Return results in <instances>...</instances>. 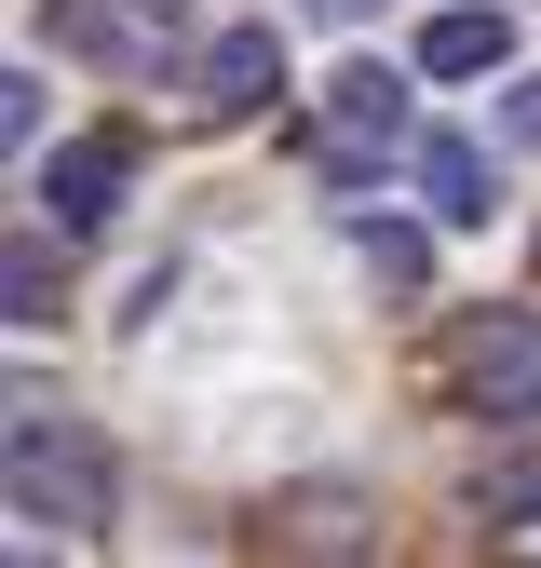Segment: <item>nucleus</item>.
Returning <instances> with one entry per match:
<instances>
[{"mask_svg":"<svg viewBox=\"0 0 541 568\" xmlns=\"http://www.w3.org/2000/svg\"><path fill=\"white\" fill-rule=\"evenodd\" d=\"M0 474H14V528H28V541H82V528H109V460H95V434H68L41 393H14Z\"/></svg>","mask_w":541,"mask_h":568,"instance_id":"f257e3e1","label":"nucleus"},{"mask_svg":"<svg viewBox=\"0 0 541 568\" xmlns=\"http://www.w3.org/2000/svg\"><path fill=\"white\" fill-rule=\"evenodd\" d=\"M406 150H420V135H406V82H392V68H338V82H325V122H312V163L338 190H366Z\"/></svg>","mask_w":541,"mask_h":568,"instance_id":"f03ea898","label":"nucleus"},{"mask_svg":"<svg viewBox=\"0 0 541 568\" xmlns=\"http://www.w3.org/2000/svg\"><path fill=\"white\" fill-rule=\"evenodd\" d=\"M460 406L473 419H541V325L528 312L460 325Z\"/></svg>","mask_w":541,"mask_h":568,"instance_id":"7ed1b4c3","label":"nucleus"},{"mask_svg":"<svg viewBox=\"0 0 541 568\" xmlns=\"http://www.w3.org/2000/svg\"><path fill=\"white\" fill-rule=\"evenodd\" d=\"M270 95H285V28H217V41H203V68H190V109L203 122H244Z\"/></svg>","mask_w":541,"mask_h":568,"instance_id":"20e7f679","label":"nucleus"},{"mask_svg":"<svg viewBox=\"0 0 541 568\" xmlns=\"http://www.w3.org/2000/svg\"><path fill=\"white\" fill-rule=\"evenodd\" d=\"M122 176H135V135H68V150L41 163L54 231H109V217H122Z\"/></svg>","mask_w":541,"mask_h":568,"instance_id":"39448f33","label":"nucleus"},{"mask_svg":"<svg viewBox=\"0 0 541 568\" xmlns=\"http://www.w3.org/2000/svg\"><path fill=\"white\" fill-rule=\"evenodd\" d=\"M420 203L447 231H488V203H501V163L473 150V135H420Z\"/></svg>","mask_w":541,"mask_h":568,"instance_id":"423d86ee","label":"nucleus"},{"mask_svg":"<svg viewBox=\"0 0 541 568\" xmlns=\"http://www.w3.org/2000/svg\"><path fill=\"white\" fill-rule=\"evenodd\" d=\"M420 68H433V82H488V68H514V14H501V0L433 14V28H420Z\"/></svg>","mask_w":541,"mask_h":568,"instance_id":"0eeeda50","label":"nucleus"},{"mask_svg":"<svg viewBox=\"0 0 541 568\" xmlns=\"http://www.w3.org/2000/svg\"><path fill=\"white\" fill-rule=\"evenodd\" d=\"M0 312H14V325H54V257H41V231H14V257H0Z\"/></svg>","mask_w":541,"mask_h":568,"instance_id":"6e6552de","label":"nucleus"},{"mask_svg":"<svg viewBox=\"0 0 541 568\" xmlns=\"http://www.w3.org/2000/svg\"><path fill=\"white\" fill-rule=\"evenodd\" d=\"M473 515H488V528H528L541 515V460H488V474H473Z\"/></svg>","mask_w":541,"mask_h":568,"instance_id":"1a4fd4ad","label":"nucleus"},{"mask_svg":"<svg viewBox=\"0 0 541 568\" xmlns=\"http://www.w3.org/2000/svg\"><path fill=\"white\" fill-rule=\"evenodd\" d=\"M366 271H379V284H420L433 244H420V231H366Z\"/></svg>","mask_w":541,"mask_h":568,"instance_id":"9d476101","label":"nucleus"},{"mask_svg":"<svg viewBox=\"0 0 541 568\" xmlns=\"http://www.w3.org/2000/svg\"><path fill=\"white\" fill-rule=\"evenodd\" d=\"M0 135H14V150L41 135V68H14V82H0Z\"/></svg>","mask_w":541,"mask_h":568,"instance_id":"9b49d317","label":"nucleus"},{"mask_svg":"<svg viewBox=\"0 0 541 568\" xmlns=\"http://www.w3.org/2000/svg\"><path fill=\"white\" fill-rule=\"evenodd\" d=\"M514 135H528V150H541V68H528V82H514V109H501Z\"/></svg>","mask_w":541,"mask_h":568,"instance_id":"f8f14e48","label":"nucleus"},{"mask_svg":"<svg viewBox=\"0 0 541 568\" xmlns=\"http://www.w3.org/2000/svg\"><path fill=\"white\" fill-rule=\"evenodd\" d=\"M298 14H312V28H366V0H298Z\"/></svg>","mask_w":541,"mask_h":568,"instance_id":"ddd939ff","label":"nucleus"}]
</instances>
